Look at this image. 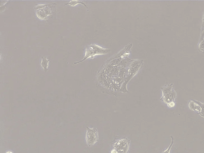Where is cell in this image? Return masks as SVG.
Wrapping results in <instances>:
<instances>
[{
	"instance_id": "1",
	"label": "cell",
	"mask_w": 204,
	"mask_h": 153,
	"mask_svg": "<svg viewBox=\"0 0 204 153\" xmlns=\"http://www.w3.org/2000/svg\"><path fill=\"white\" fill-rule=\"evenodd\" d=\"M110 51V50L109 49H104L96 45H90L86 48L85 55L84 59L80 61L75 62L74 64H78V63L84 61V60L88 58L93 57L98 55L108 54Z\"/></svg>"
},
{
	"instance_id": "2",
	"label": "cell",
	"mask_w": 204,
	"mask_h": 153,
	"mask_svg": "<svg viewBox=\"0 0 204 153\" xmlns=\"http://www.w3.org/2000/svg\"><path fill=\"white\" fill-rule=\"evenodd\" d=\"M56 4L52 3L45 5H37L35 7L36 14L37 17L41 19H47L48 16L51 15L52 13V7Z\"/></svg>"
},
{
	"instance_id": "3",
	"label": "cell",
	"mask_w": 204,
	"mask_h": 153,
	"mask_svg": "<svg viewBox=\"0 0 204 153\" xmlns=\"http://www.w3.org/2000/svg\"><path fill=\"white\" fill-rule=\"evenodd\" d=\"M87 132L86 134V140L87 144L89 146H93L98 140V130L96 128L87 127Z\"/></svg>"
},
{
	"instance_id": "4",
	"label": "cell",
	"mask_w": 204,
	"mask_h": 153,
	"mask_svg": "<svg viewBox=\"0 0 204 153\" xmlns=\"http://www.w3.org/2000/svg\"><path fill=\"white\" fill-rule=\"evenodd\" d=\"M130 144V140L128 138H123L115 143L113 148L118 153H127L129 148Z\"/></svg>"
},
{
	"instance_id": "5",
	"label": "cell",
	"mask_w": 204,
	"mask_h": 153,
	"mask_svg": "<svg viewBox=\"0 0 204 153\" xmlns=\"http://www.w3.org/2000/svg\"><path fill=\"white\" fill-rule=\"evenodd\" d=\"M189 106L191 110L196 112L204 118V103L192 100L189 101Z\"/></svg>"
},
{
	"instance_id": "6",
	"label": "cell",
	"mask_w": 204,
	"mask_h": 153,
	"mask_svg": "<svg viewBox=\"0 0 204 153\" xmlns=\"http://www.w3.org/2000/svg\"><path fill=\"white\" fill-rule=\"evenodd\" d=\"M42 58L41 65H42V68L44 69V70L46 72H47L48 70V64H49V62L50 61V60L47 59L46 57H42Z\"/></svg>"
},
{
	"instance_id": "7",
	"label": "cell",
	"mask_w": 204,
	"mask_h": 153,
	"mask_svg": "<svg viewBox=\"0 0 204 153\" xmlns=\"http://www.w3.org/2000/svg\"><path fill=\"white\" fill-rule=\"evenodd\" d=\"M83 4L88 9V7H87V5L84 3L83 1L73 0V1H71L70 2H68V3L65 4V5H67V4H69V5H70L71 6H73L74 7V6H75L77 4Z\"/></svg>"
},
{
	"instance_id": "8",
	"label": "cell",
	"mask_w": 204,
	"mask_h": 153,
	"mask_svg": "<svg viewBox=\"0 0 204 153\" xmlns=\"http://www.w3.org/2000/svg\"><path fill=\"white\" fill-rule=\"evenodd\" d=\"M171 138L172 141H171V144H170V146H169V147L168 148L167 150H165V151H164L162 153H170L171 148H172V146H173V143H174V138H173V137L172 136H171Z\"/></svg>"
},
{
	"instance_id": "9",
	"label": "cell",
	"mask_w": 204,
	"mask_h": 153,
	"mask_svg": "<svg viewBox=\"0 0 204 153\" xmlns=\"http://www.w3.org/2000/svg\"><path fill=\"white\" fill-rule=\"evenodd\" d=\"M175 105V103H174V102H169V103H168V106H169V107H170V108H171V107H173V106H174Z\"/></svg>"
},
{
	"instance_id": "10",
	"label": "cell",
	"mask_w": 204,
	"mask_h": 153,
	"mask_svg": "<svg viewBox=\"0 0 204 153\" xmlns=\"http://www.w3.org/2000/svg\"><path fill=\"white\" fill-rule=\"evenodd\" d=\"M200 47L201 49H204V41L201 43L200 45Z\"/></svg>"
},
{
	"instance_id": "11",
	"label": "cell",
	"mask_w": 204,
	"mask_h": 153,
	"mask_svg": "<svg viewBox=\"0 0 204 153\" xmlns=\"http://www.w3.org/2000/svg\"><path fill=\"white\" fill-rule=\"evenodd\" d=\"M111 153H118V152L115 149H114L111 151Z\"/></svg>"
},
{
	"instance_id": "12",
	"label": "cell",
	"mask_w": 204,
	"mask_h": 153,
	"mask_svg": "<svg viewBox=\"0 0 204 153\" xmlns=\"http://www.w3.org/2000/svg\"><path fill=\"white\" fill-rule=\"evenodd\" d=\"M204 36V32H203V35H202V36Z\"/></svg>"
},
{
	"instance_id": "13",
	"label": "cell",
	"mask_w": 204,
	"mask_h": 153,
	"mask_svg": "<svg viewBox=\"0 0 204 153\" xmlns=\"http://www.w3.org/2000/svg\"><path fill=\"white\" fill-rule=\"evenodd\" d=\"M204 27V22H203V27Z\"/></svg>"
}]
</instances>
